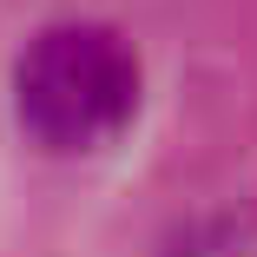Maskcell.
I'll use <instances>...</instances> for the list:
<instances>
[{"mask_svg":"<svg viewBox=\"0 0 257 257\" xmlns=\"http://www.w3.org/2000/svg\"><path fill=\"white\" fill-rule=\"evenodd\" d=\"M14 112L46 152H99L139 112V60L112 27H46L14 66Z\"/></svg>","mask_w":257,"mask_h":257,"instance_id":"cell-1","label":"cell"}]
</instances>
